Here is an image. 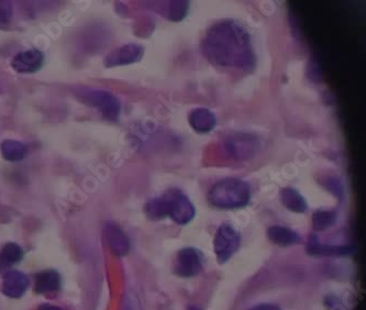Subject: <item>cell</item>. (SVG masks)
<instances>
[{
	"label": "cell",
	"instance_id": "obj_1",
	"mask_svg": "<svg viewBox=\"0 0 366 310\" xmlns=\"http://www.w3.org/2000/svg\"><path fill=\"white\" fill-rule=\"evenodd\" d=\"M204 58L223 69L251 71L256 59L249 32L234 20H223L210 28L202 42Z\"/></svg>",
	"mask_w": 366,
	"mask_h": 310
},
{
	"label": "cell",
	"instance_id": "obj_2",
	"mask_svg": "<svg viewBox=\"0 0 366 310\" xmlns=\"http://www.w3.org/2000/svg\"><path fill=\"white\" fill-rule=\"evenodd\" d=\"M251 199V187L239 178H226L211 187L208 200L221 209H236L247 206Z\"/></svg>",
	"mask_w": 366,
	"mask_h": 310
},
{
	"label": "cell",
	"instance_id": "obj_3",
	"mask_svg": "<svg viewBox=\"0 0 366 310\" xmlns=\"http://www.w3.org/2000/svg\"><path fill=\"white\" fill-rule=\"evenodd\" d=\"M166 217H170L177 225L191 223L195 217L196 210L189 197L180 189H172L163 195Z\"/></svg>",
	"mask_w": 366,
	"mask_h": 310
},
{
	"label": "cell",
	"instance_id": "obj_4",
	"mask_svg": "<svg viewBox=\"0 0 366 310\" xmlns=\"http://www.w3.org/2000/svg\"><path fill=\"white\" fill-rule=\"evenodd\" d=\"M80 98L84 103L97 109L105 119L117 121L121 112L119 99L108 90L91 89L82 92Z\"/></svg>",
	"mask_w": 366,
	"mask_h": 310
},
{
	"label": "cell",
	"instance_id": "obj_5",
	"mask_svg": "<svg viewBox=\"0 0 366 310\" xmlns=\"http://www.w3.org/2000/svg\"><path fill=\"white\" fill-rule=\"evenodd\" d=\"M241 236L239 232L229 223L221 225L218 228L214 240V249L218 262L223 264L230 260L232 255L239 250Z\"/></svg>",
	"mask_w": 366,
	"mask_h": 310
},
{
	"label": "cell",
	"instance_id": "obj_6",
	"mask_svg": "<svg viewBox=\"0 0 366 310\" xmlns=\"http://www.w3.org/2000/svg\"><path fill=\"white\" fill-rule=\"evenodd\" d=\"M225 146L231 157L239 161H244L251 159L258 153L260 141L258 137L250 133H236L227 139Z\"/></svg>",
	"mask_w": 366,
	"mask_h": 310
},
{
	"label": "cell",
	"instance_id": "obj_7",
	"mask_svg": "<svg viewBox=\"0 0 366 310\" xmlns=\"http://www.w3.org/2000/svg\"><path fill=\"white\" fill-rule=\"evenodd\" d=\"M204 268V257L194 248H185L178 252L174 272L181 277L198 275Z\"/></svg>",
	"mask_w": 366,
	"mask_h": 310
},
{
	"label": "cell",
	"instance_id": "obj_8",
	"mask_svg": "<svg viewBox=\"0 0 366 310\" xmlns=\"http://www.w3.org/2000/svg\"><path fill=\"white\" fill-rule=\"evenodd\" d=\"M143 55V46L136 44V43H129V44L122 45L119 48L114 49L112 52H109L104 59V65L108 69L131 65V64L140 62Z\"/></svg>",
	"mask_w": 366,
	"mask_h": 310
},
{
	"label": "cell",
	"instance_id": "obj_9",
	"mask_svg": "<svg viewBox=\"0 0 366 310\" xmlns=\"http://www.w3.org/2000/svg\"><path fill=\"white\" fill-rule=\"evenodd\" d=\"M44 64V54L37 49L22 51L11 60V67L19 74H33L40 71Z\"/></svg>",
	"mask_w": 366,
	"mask_h": 310
},
{
	"label": "cell",
	"instance_id": "obj_10",
	"mask_svg": "<svg viewBox=\"0 0 366 310\" xmlns=\"http://www.w3.org/2000/svg\"><path fill=\"white\" fill-rule=\"evenodd\" d=\"M29 279L22 272L9 270L3 276V292L10 298H20L27 292Z\"/></svg>",
	"mask_w": 366,
	"mask_h": 310
},
{
	"label": "cell",
	"instance_id": "obj_11",
	"mask_svg": "<svg viewBox=\"0 0 366 310\" xmlns=\"http://www.w3.org/2000/svg\"><path fill=\"white\" fill-rule=\"evenodd\" d=\"M105 234H106L107 243L114 255L119 257L127 255L130 249V243L123 230H121L117 225L109 223L105 228Z\"/></svg>",
	"mask_w": 366,
	"mask_h": 310
},
{
	"label": "cell",
	"instance_id": "obj_12",
	"mask_svg": "<svg viewBox=\"0 0 366 310\" xmlns=\"http://www.w3.org/2000/svg\"><path fill=\"white\" fill-rule=\"evenodd\" d=\"M189 125L199 133L213 131L217 125V118L213 112L207 108H197L189 114Z\"/></svg>",
	"mask_w": 366,
	"mask_h": 310
},
{
	"label": "cell",
	"instance_id": "obj_13",
	"mask_svg": "<svg viewBox=\"0 0 366 310\" xmlns=\"http://www.w3.org/2000/svg\"><path fill=\"white\" fill-rule=\"evenodd\" d=\"M60 287L61 276L55 270H43L35 276V291L37 294L58 292Z\"/></svg>",
	"mask_w": 366,
	"mask_h": 310
},
{
	"label": "cell",
	"instance_id": "obj_14",
	"mask_svg": "<svg viewBox=\"0 0 366 310\" xmlns=\"http://www.w3.org/2000/svg\"><path fill=\"white\" fill-rule=\"evenodd\" d=\"M0 151L3 159L8 162H21L27 155V146L21 141L6 139L1 142Z\"/></svg>",
	"mask_w": 366,
	"mask_h": 310
},
{
	"label": "cell",
	"instance_id": "obj_15",
	"mask_svg": "<svg viewBox=\"0 0 366 310\" xmlns=\"http://www.w3.org/2000/svg\"><path fill=\"white\" fill-rule=\"evenodd\" d=\"M268 234L270 240L279 247H290L300 241V236L294 230L281 225H273Z\"/></svg>",
	"mask_w": 366,
	"mask_h": 310
},
{
	"label": "cell",
	"instance_id": "obj_16",
	"mask_svg": "<svg viewBox=\"0 0 366 310\" xmlns=\"http://www.w3.org/2000/svg\"><path fill=\"white\" fill-rule=\"evenodd\" d=\"M279 197H281V204L284 205L290 212L303 214L307 210V203L303 195L292 187L281 189Z\"/></svg>",
	"mask_w": 366,
	"mask_h": 310
},
{
	"label": "cell",
	"instance_id": "obj_17",
	"mask_svg": "<svg viewBox=\"0 0 366 310\" xmlns=\"http://www.w3.org/2000/svg\"><path fill=\"white\" fill-rule=\"evenodd\" d=\"M24 257V250L19 244L9 242L0 252V270L16 266Z\"/></svg>",
	"mask_w": 366,
	"mask_h": 310
},
{
	"label": "cell",
	"instance_id": "obj_18",
	"mask_svg": "<svg viewBox=\"0 0 366 310\" xmlns=\"http://www.w3.org/2000/svg\"><path fill=\"white\" fill-rule=\"evenodd\" d=\"M351 249L348 247H335V246H324L318 241H313L308 247V253L311 255H342L350 253Z\"/></svg>",
	"mask_w": 366,
	"mask_h": 310
},
{
	"label": "cell",
	"instance_id": "obj_19",
	"mask_svg": "<svg viewBox=\"0 0 366 310\" xmlns=\"http://www.w3.org/2000/svg\"><path fill=\"white\" fill-rule=\"evenodd\" d=\"M337 214L335 212L318 210L313 215V228L315 231H324L335 225Z\"/></svg>",
	"mask_w": 366,
	"mask_h": 310
},
{
	"label": "cell",
	"instance_id": "obj_20",
	"mask_svg": "<svg viewBox=\"0 0 366 310\" xmlns=\"http://www.w3.org/2000/svg\"><path fill=\"white\" fill-rule=\"evenodd\" d=\"M144 210H146V216L152 221H159V219H163V218L166 217L164 203H163V199L161 197L150 200L146 205Z\"/></svg>",
	"mask_w": 366,
	"mask_h": 310
},
{
	"label": "cell",
	"instance_id": "obj_21",
	"mask_svg": "<svg viewBox=\"0 0 366 310\" xmlns=\"http://www.w3.org/2000/svg\"><path fill=\"white\" fill-rule=\"evenodd\" d=\"M168 18L172 21H181L182 19L187 15L189 3L187 1H171L168 7Z\"/></svg>",
	"mask_w": 366,
	"mask_h": 310
},
{
	"label": "cell",
	"instance_id": "obj_22",
	"mask_svg": "<svg viewBox=\"0 0 366 310\" xmlns=\"http://www.w3.org/2000/svg\"><path fill=\"white\" fill-rule=\"evenodd\" d=\"M14 17V7L10 1H0V29H7Z\"/></svg>",
	"mask_w": 366,
	"mask_h": 310
},
{
	"label": "cell",
	"instance_id": "obj_23",
	"mask_svg": "<svg viewBox=\"0 0 366 310\" xmlns=\"http://www.w3.org/2000/svg\"><path fill=\"white\" fill-rule=\"evenodd\" d=\"M324 186H326V189H329L333 195L339 197V198H343L345 187H343L342 182H341L339 178H335V176L326 178Z\"/></svg>",
	"mask_w": 366,
	"mask_h": 310
},
{
	"label": "cell",
	"instance_id": "obj_24",
	"mask_svg": "<svg viewBox=\"0 0 366 310\" xmlns=\"http://www.w3.org/2000/svg\"><path fill=\"white\" fill-rule=\"evenodd\" d=\"M307 74L309 80H313V83H319V80H321V69L318 62L313 59L309 61Z\"/></svg>",
	"mask_w": 366,
	"mask_h": 310
},
{
	"label": "cell",
	"instance_id": "obj_25",
	"mask_svg": "<svg viewBox=\"0 0 366 310\" xmlns=\"http://www.w3.org/2000/svg\"><path fill=\"white\" fill-rule=\"evenodd\" d=\"M249 310H281L276 305L273 304H260V305L254 306V307L250 308Z\"/></svg>",
	"mask_w": 366,
	"mask_h": 310
},
{
	"label": "cell",
	"instance_id": "obj_26",
	"mask_svg": "<svg viewBox=\"0 0 366 310\" xmlns=\"http://www.w3.org/2000/svg\"><path fill=\"white\" fill-rule=\"evenodd\" d=\"M37 310H62L61 308L58 307V306L48 305H41L40 307L37 308Z\"/></svg>",
	"mask_w": 366,
	"mask_h": 310
},
{
	"label": "cell",
	"instance_id": "obj_27",
	"mask_svg": "<svg viewBox=\"0 0 366 310\" xmlns=\"http://www.w3.org/2000/svg\"><path fill=\"white\" fill-rule=\"evenodd\" d=\"M187 310H199L198 308L194 307V306H191Z\"/></svg>",
	"mask_w": 366,
	"mask_h": 310
},
{
	"label": "cell",
	"instance_id": "obj_28",
	"mask_svg": "<svg viewBox=\"0 0 366 310\" xmlns=\"http://www.w3.org/2000/svg\"><path fill=\"white\" fill-rule=\"evenodd\" d=\"M0 93H1V89H0Z\"/></svg>",
	"mask_w": 366,
	"mask_h": 310
}]
</instances>
